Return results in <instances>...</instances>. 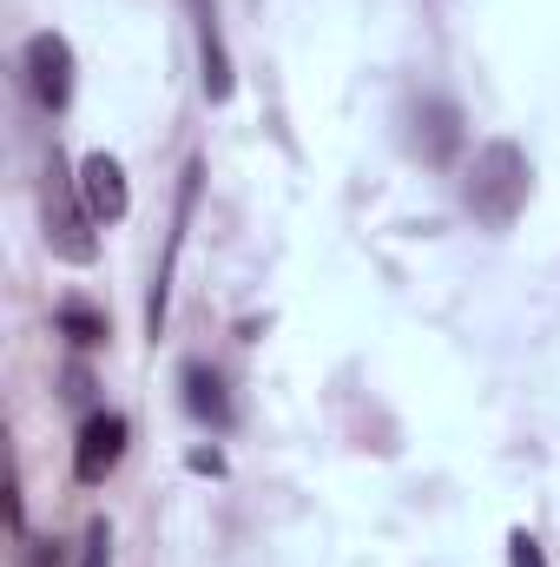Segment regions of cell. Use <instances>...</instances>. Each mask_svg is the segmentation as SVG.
Returning <instances> with one entry per match:
<instances>
[{
    "instance_id": "1",
    "label": "cell",
    "mask_w": 560,
    "mask_h": 567,
    "mask_svg": "<svg viewBox=\"0 0 560 567\" xmlns=\"http://www.w3.org/2000/svg\"><path fill=\"white\" fill-rule=\"evenodd\" d=\"M462 198H468V212H475L488 231H508V225L521 218V205H528V152H521L515 140L481 145L475 165H468Z\"/></svg>"
},
{
    "instance_id": "2",
    "label": "cell",
    "mask_w": 560,
    "mask_h": 567,
    "mask_svg": "<svg viewBox=\"0 0 560 567\" xmlns=\"http://www.w3.org/2000/svg\"><path fill=\"white\" fill-rule=\"evenodd\" d=\"M86 198H80V178H66L60 165L46 172V238H53V251L66 258V265H93V231H86Z\"/></svg>"
},
{
    "instance_id": "3",
    "label": "cell",
    "mask_w": 560,
    "mask_h": 567,
    "mask_svg": "<svg viewBox=\"0 0 560 567\" xmlns=\"http://www.w3.org/2000/svg\"><path fill=\"white\" fill-rule=\"evenodd\" d=\"M27 86L46 113H60L73 100V47L60 33H33L27 40Z\"/></svg>"
},
{
    "instance_id": "4",
    "label": "cell",
    "mask_w": 560,
    "mask_h": 567,
    "mask_svg": "<svg viewBox=\"0 0 560 567\" xmlns=\"http://www.w3.org/2000/svg\"><path fill=\"white\" fill-rule=\"evenodd\" d=\"M126 416H113V410H100V416H86L80 429V442H73V475L86 482V488H100L113 468H120V455H126Z\"/></svg>"
},
{
    "instance_id": "5",
    "label": "cell",
    "mask_w": 560,
    "mask_h": 567,
    "mask_svg": "<svg viewBox=\"0 0 560 567\" xmlns=\"http://www.w3.org/2000/svg\"><path fill=\"white\" fill-rule=\"evenodd\" d=\"M80 198H86V212L100 225H120L133 212V192H126V172H120L113 152H86L80 158Z\"/></svg>"
},
{
    "instance_id": "6",
    "label": "cell",
    "mask_w": 560,
    "mask_h": 567,
    "mask_svg": "<svg viewBox=\"0 0 560 567\" xmlns=\"http://www.w3.org/2000/svg\"><path fill=\"white\" fill-rule=\"evenodd\" d=\"M409 145H416L422 165H448V158L462 152V106H455V100H422Z\"/></svg>"
},
{
    "instance_id": "7",
    "label": "cell",
    "mask_w": 560,
    "mask_h": 567,
    "mask_svg": "<svg viewBox=\"0 0 560 567\" xmlns=\"http://www.w3.org/2000/svg\"><path fill=\"white\" fill-rule=\"evenodd\" d=\"M191 13H198V60H205V100L211 106H225L231 100V53H225V27H218V7L211 0H191Z\"/></svg>"
},
{
    "instance_id": "8",
    "label": "cell",
    "mask_w": 560,
    "mask_h": 567,
    "mask_svg": "<svg viewBox=\"0 0 560 567\" xmlns=\"http://www.w3.org/2000/svg\"><path fill=\"white\" fill-rule=\"evenodd\" d=\"M185 410H191L198 423H211V429L231 423V396H225L218 370H205V363H185Z\"/></svg>"
},
{
    "instance_id": "9",
    "label": "cell",
    "mask_w": 560,
    "mask_h": 567,
    "mask_svg": "<svg viewBox=\"0 0 560 567\" xmlns=\"http://www.w3.org/2000/svg\"><path fill=\"white\" fill-rule=\"evenodd\" d=\"M198 178H205V165L191 158V165H185V185H178V205H185V218H191V205H198ZM178 245H185V225L172 231V258H178ZM172 258H165V271H158V284H152V310H145L152 337H158V323H165V284H172Z\"/></svg>"
},
{
    "instance_id": "10",
    "label": "cell",
    "mask_w": 560,
    "mask_h": 567,
    "mask_svg": "<svg viewBox=\"0 0 560 567\" xmlns=\"http://www.w3.org/2000/svg\"><path fill=\"white\" fill-rule=\"evenodd\" d=\"M60 330L80 343V350H93V343H106L113 330H106V317L93 310V303H60Z\"/></svg>"
},
{
    "instance_id": "11",
    "label": "cell",
    "mask_w": 560,
    "mask_h": 567,
    "mask_svg": "<svg viewBox=\"0 0 560 567\" xmlns=\"http://www.w3.org/2000/svg\"><path fill=\"white\" fill-rule=\"evenodd\" d=\"M80 567H113V535H106V522L86 528V555H80Z\"/></svg>"
},
{
    "instance_id": "12",
    "label": "cell",
    "mask_w": 560,
    "mask_h": 567,
    "mask_svg": "<svg viewBox=\"0 0 560 567\" xmlns=\"http://www.w3.org/2000/svg\"><path fill=\"white\" fill-rule=\"evenodd\" d=\"M508 567H548V561H541V542H535L528 528H515V535H508Z\"/></svg>"
},
{
    "instance_id": "13",
    "label": "cell",
    "mask_w": 560,
    "mask_h": 567,
    "mask_svg": "<svg viewBox=\"0 0 560 567\" xmlns=\"http://www.w3.org/2000/svg\"><path fill=\"white\" fill-rule=\"evenodd\" d=\"M27 567H60V542H40V548H27Z\"/></svg>"
}]
</instances>
